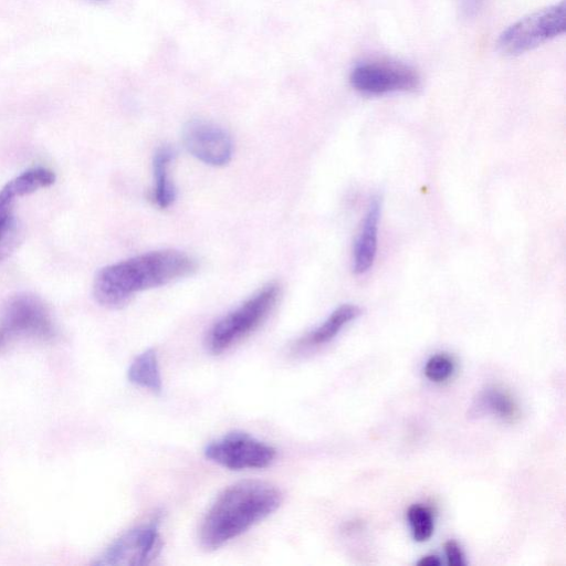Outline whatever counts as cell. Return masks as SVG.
Instances as JSON below:
<instances>
[{"mask_svg":"<svg viewBox=\"0 0 566 566\" xmlns=\"http://www.w3.org/2000/svg\"><path fill=\"white\" fill-rule=\"evenodd\" d=\"M380 200L375 197L369 203L354 249V271L367 272L374 264L377 252Z\"/></svg>","mask_w":566,"mask_h":566,"instance_id":"obj_10","label":"cell"},{"mask_svg":"<svg viewBox=\"0 0 566 566\" xmlns=\"http://www.w3.org/2000/svg\"><path fill=\"white\" fill-rule=\"evenodd\" d=\"M417 565H419V566H439V565H441V560L436 555H426L417 562Z\"/></svg>","mask_w":566,"mask_h":566,"instance_id":"obj_21","label":"cell"},{"mask_svg":"<svg viewBox=\"0 0 566 566\" xmlns=\"http://www.w3.org/2000/svg\"><path fill=\"white\" fill-rule=\"evenodd\" d=\"M55 327L48 307L35 295L11 296L0 311V353L21 339L49 340Z\"/></svg>","mask_w":566,"mask_h":566,"instance_id":"obj_4","label":"cell"},{"mask_svg":"<svg viewBox=\"0 0 566 566\" xmlns=\"http://www.w3.org/2000/svg\"><path fill=\"white\" fill-rule=\"evenodd\" d=\"M163 541L159 518L137 525L116 539L94 562L98 566H137L153 563L160 554Z\"/></svg>","mask_w":566,"mask_h":566,"instance_id":"obj_7","label":"cell"},{"mask_svg":"<svg viewBox=\"0 0 566 566\" xmlns=\"http://www.w3.org/2000/svg\"><path fill=\"white\" fill-rule=\"evenodd\" d=\"M454 371V363L447 354L431 356L424 366L426 377L433 382H442L449 379Z\"/></svg>","mask_w":566,"mask_h":566,"instance_id":"obj_17","label":"cell"},{"mask_svg":"<svg viewBox=\"0 0 566 566\" xmlns=\"http://www.w3.org/2000/svg\"><path fill=\"white\" fill-rule=\"evenodd\" d=\"M187 150L200 161L211 166L227 165L232 157V142L220 126L205 120L192 119L182 130Z\"/></svg>","mask_w":566,"mask_h":566,"instance_id":"obj_9","label":"cell"},{"mask_svg":"<svg viewBox=\"0 0 566 566\" xmlns=\"http://www.w3.org/2000/svg\"><path fill=\"white\" fill-rule=\"evenodd\" d=\"M20 231L12 216L0 223V262L17 247Z\"/></svg>","mask_w":566,"mask_h":566,"instance_id":"obj_18","label":"cell"},{"mask_svg":"<svg viewBox=\"0 0 566 566\" xmlns=\"http://www.w3.org/2000/svg\"><path fill=\"white\" fill-rule=\"evenodd\" d=\"M350 85L366 95H382L416 90L420 77L415 69L399 62L371 61L356 65L349 75Z\"/></svg>","mask_w":566,"mask_h":566,"instance_id":"obj_8","label":"cell"},{"mask_svg":"<svg viewBox=\"0 0 566 566\" xmlns=\"http://www.w3.org/2000/svg\"><path fill=\"white\" fill-rule=\"evenodd\" d=\"M207 459L233 471L269 467L275 449L243 431L229 432L211 442L203 450Z\"/></svg>","mask_w":566,"mask_h":566,"instance_id":"obj_6","label":"cell"},{"mask_svg":"<svg viewBox=\"0 0 566 566\" xmlns=\"http://www.w3.org/2000/svg\"><path fill=\"white\" fill-rule=\"evenodd\" d=\"M281 491L264 481L244 480L224 489L206 513L199 530L201 546L216 551L274 513Z\"/></svg>","mask_w":566,"mask_h":566,"instance_id":"obj_2","label":"cell"},{"mask_svg":"<svg viewBox=\"0 0 566 566\" xmlns=\"http://www.w3.org/2000/svg\"><path fill=\"white\" fill-rule=\"evenodd\" d=\"M473 408H478V413L489 411L507 421H513L518 416V408L514 399L497 388L484 390Z\"/></svg>","mask_w":566,"mask_h":566,"instance_id":"obj_15","label":"cell"},{"mask_svg":"<svg viewBox=\"0 0 566 566\" xmlns=\"http://www.w3.org/2000/svg\"><path fill=\"white\" fill-rule=\"evenodd\" d=\"M444 553L447 563L450 566H464L463 553L455 541H448L444 543Z\"/></svg>","mask_w":566,"mask_h":566,"instance_id":"obj_19","label":"cell"},{"mask_svg":"<svg viewBox=\"0 0 566 566\" xmlns=\"http://www.w3.org/2000/svg\"><path fill=\"white\" fill-rule=\"evenodd\" d=\"M55 181V175L52 170L44 167L28 169L11 179L2 190L12 199L30 195L41 188L49 187Z\"/></svg>","mask_w":566,"mask_h":566,"instance_id":"obj_14","label":"cell"},{"mask_svg":"<svg viewBox=\"0 0 566 566\" xmlns=\"http://www.w3.org/2000/svg\"><path fill=\"white\" fill-rule=\"evenodd\" d=\"M566 29L565 1L535 11L505 29L497 40L499 51L516 56L563 34Z\"/></svg>","mask_w":566,"mask_h":566,"instance_id":"obj_5","label":"cell"},{"mask_svg":"<svg viewBox=\"0 0 566 566\" xmlns=\"http://www.w3.org/2000/svg\"><path fill=\"white\" fill-rule=\"evenodd\" d=\"M174 158V151L169 146L160 147L154 157V200L159 208L169 207L176 197L174 185L168 175L170 161Z\"/></svg>","mask_w":566,"mask_h":566,"instance_id":"obj_13","label":"cell"},{"mask_svg":"<svg viewBox=\"0 0 566 566\" xmlns=\"http://www.w3.org/2000/svg\"><path fill=\"white\" fill-rule=\"evenodd\" d=\"M128 380L142 388L159 394L163 389L158 357L149 348L135 357L127 370Z\"/></svg>","mask_w":566,"mask_h":566,"instance_id":"obj_12","label":"cell"},{"mask_svg":"<svg viewBox=\"0 0 566 566\" xmlns=\"http://www.w3.org/2000/svg\"><path fill=\"white\" fill-rule=\"evenodd\" d=\"M279 293V285L270 283L214 323L207 336L208 349L221 354L255 331L273 310Z\"/></svg>","mask_w":566,"mask_h":566,"instance_id":"obj_3","label":"cell"},{"mask_svg":"<svg viewBox=\"0 0 566 566\" xmlns=\"http://www.w3.org/2000/svg\"><path fill=\"white\" fill-rule=\"evenodd\" d=\"M412 536L417 542H424L431 537L434 528L433 515L429 507L412 504L407 512Z\"/></svg>","mask_w":566,"mask_h":566,"instance_id":"obj_16","label":"cell"},{"mask_svg":"<svg viewBox=\"0 0 566 566\" xmlns=\"http://www.w3.org/2000/svg\"><path fill=\"white\" fill-rule=\"evenodd\" d=\"M360 313L361 310L354 304L338 306L324 323L300 339L297 346L314 347L331 342L346 324L355 319Z\"/></svg>","mask_w":566,"mask_h":566,"instance_id":"obj_11","label":"cell"},{"mask_svg":"<svg viewBox=\"0 0 566 566\" xmlns=\"http://www.w3.org/2000/svg\"><path fill=\"white\" fill-rule=\"evenodd\" d=\"M13 199L3 190L0 191V223L11 216V206Z\"/></svg>","mask_w":566,"mask_h":566,"instance_id":"obj_20","label":"cell"},{"mask_svg":"<svg viewBox=\"0 0 566 566\" xmlns=\"http://www.w3.org/2000/svg\"><path fill=\"white\" fill-rule=\"evenodd\" d=\"M196 269V261L184 252L151 251L101 269L93 293L101 305L117 308L136 293L188 276Z\"/></svg>","mask_w":566,"mask_h":566,"instance_id":"obj_1","label":"cell"}]
</instances>
